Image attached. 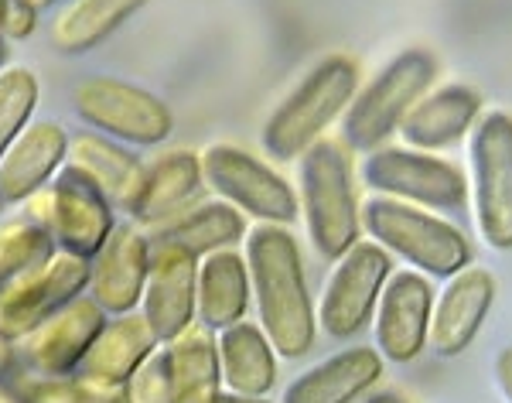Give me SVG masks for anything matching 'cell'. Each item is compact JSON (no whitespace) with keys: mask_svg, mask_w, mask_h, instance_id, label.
I'll return each instance as SVG.
<instances>
[{"mask_svg":"<svg viewBox=\"0 0 512 403\" xmlns=\"http://www.w3.org/2000/svg\"><path fill=\"white\" fill-rule=\"evenodd\" d=\"M246 270L263 335L280 359H301L318 342V304L304 274L301 243L287 226L256 222L246 229Z\"/></svg>","mask_w":512,"mask_h":403,"instance_id":"cell-1","label":"cell"},{"mask_svg":"<svg viewBox=\"0 0 512 403\" xmlns=\"http://www.w3.org/2000/svg\"><path fill=\"white\" fill-rule=\"evenodd\" d=\"M359 93V62L349 55L321 59L301 86L270 113L263 127V147L274 161H297L308 147L325 141L328 127L345 117L349 103Z\"/></svg>","mask_w":512,"mask_h":403,"instance_id":"cell-2","label":"cell"},{"mask_svg":"<svg viewBox=\"0 0 512 403\" xmlns=\"http://www.w3.org/2000/svg\"><path fill=\"white\" fill-rule=\"evenodd\" d=\"M301 212L308 222V240L325 260H338L359 243L362 205L355 195L349 151L325 137L301 154Z\"/></svg>","mask_w":512,"mask_h":403,"instance_id":"cell-3","label":"cell"},{"mask_svg":"<svg viewBox=\"0 0 512 403\" xmlns=\"http://www.w3.org/2000/svg\"><path fill=\"white\" fill-rule=\"evenodd\" d=\"M362 233H369L376 246L403 257L427 277L448 281L451 274L472 263V243L465 229L431 209L386 199V195H373L362 205Z\"/></svg>","mask_w":512,"mask_h":403,"instance_id":"cell-4","label":"cell"},{"mask_svg":"<svg viewBox=\"0 0 512 403\" xmlns=\"http://www.w3.org/2000/svg\"><path fill=\"white\" fill-rule=\"evenodd\" d=\"M437 82V59L427 48H407L386 65L366 89L355 93L342 117V137L355 151H376L396 130L407 113L424 100Z\"/></svg>","mask_w":512,"mask_h":403,"instance_id":"cell-5","label":"cell"},{"mask_svg":"<svg viewBox=\"0 0 512 403\" xmlns=\"http://www.w3.org/2000/svg\"><path fill=\"white\" fill-rule=\"evenodd\" d=\"M468 202L492 250H512V113L489 110L468 134Z\"/></svg>","mask_w":512,"mask_h":403,"instance_id":"cell-6","label":"cell"},{"mask_svg":"<svg viewBox=\"0 0 512 403\" xmlns=\"http://www.w3.org/2000/svg\"><path fill=\"white\" fill-rule=\"evenodd\" d=\"M24 212L52 236L55 250L76 253L86 260L117 226V209L72 164H62L59 175L24 202Z\"/></svg>","mask_w":512,"mask_h":403,"instance_id":"cell-7","label":"cell"},{"mask_svg":"<svg viewBox=\"0 0 512 403\" xmlns=\"http://www.w3.org/2000/svg\"><path fill=\"white\" fill-rule=\"evenodd\" d=\"M362 182L376 195L410 202L431 212H458L468 205V175L448 158L417 147H376L362 161Z\"/></svg>","mask_w":512,"mask_h":403,"instance_id":"cell-8","label":"cell"},{"mask_svg":"<svg viewBox=\"0 0 512 403\" xmlns=\"http://www.w3.org/2000/svg\"><path fill=\"white\" fill-rule=\"evenodd\" d=\"M72 106H76L82 123H89L103 137L120 144L154 147L168 141L171 130H175V117H171L168 103L134 86V82L113 76L82 79L72 89Z\"/></svg>","mask_w":512,"mask_h":403,"instance_id":"cell-9","label":"cell"},{"mask_svg":"<svg viewBox=\"0 0 512 403\" xmlns=\"http://www.w3.org/2000/svg\"><path fill=\"white\" fill-rule=\"evenodd\" d=\"M202 175L205 185L219 192L222 202H229L243 216L256 222H274L291 226L301 216L294 185L267 161L253 158L250 151L236 144H212L202 151Z\"/></svg>","mask_w":512,"mask_h":403,"instance_id":"cell-10","label":"cell"},{"mask_svg":"<svg viewBox=\"0 0 512 403\" xmlns=\"http://www.w3.org/2000/svg\"><path fill=\"white\" fill-rule=\"evenodd\" d=\"M393 274V257L373 240H359L335 260L318 301V328L328 339H355L376 315L379 294Z\"/></svg>","mask_w":512,"mask_h":403,"instance_id":"cell-11","label":"cell"},{"mask_svg":"<svg viewBox=\"0 0 512 403\" xmlns=\"http://www.w3.org/2000/svg\"><path fill=\"white\" fill-rule=\"evenodd\" d=\"M86 284L89 260L55 250L52 257L0 284V332L11 342H21L48 315H55L79 294H86Z\"/></svg>","mask_w":512,"mask_h":403,"instance_id":"cell-12","label":"cell"},{"mask_svg":"<svg viewBox=\"0 0 512 403\" xmlns=\"http://www.w3.org/2000/svg\"><path fill=\"white\" fill-rule=\"evenodd\" d=\"M434 298V281L427 274L414 267L393 270L373 315L376 352L383 356V363L407 366L420 359L431 339Z\"/></svg>","mask_w":512,"mask_h":403,"instance_id":"cell-13","label":"cell"},{"mask_svg":"<svg viewBox=\"0 0 512 403\" xmlns=\"http://www.w3.org/2000/svg\"><path fill=\"white\" fill-rule=\"evenodd\" d=\"M147 270H151L147 229H140L137 222H117L103 246L89 257L86 294L106 311V318L127 315V311L140 308Z\"/></svg>","mask_w":512,"mask_h":403,"instance_id":"cell-14","label":"cell"},{"mask_svg":"<svg viewBox=\"0 0 512 403\" xmlns=\"http://www.w3.org/2000/svg\"><path fill=\"white\" fill-rule=\"evenodd\" d=\"M195 284H198V257L185 246L151 240V270H147L140 315L147 318L158 342H171L175 335L195 325Z\"/></svg>","mask_w":512,"mask_h":403,"instance_id":"cell-15","label":"cell"},{"mask_svg":"<svg viewBox=\"0 0 512 403\" xmlns=\"http://www.w3.org/2000/svg\"><path fill=\"white\" fill-rule=\"evenodd\" d=\"M106 325V311L89 298L79 294L55 315H48L38 328H31L21 339L24 363L31 373L41 376H69L76 373L89 345L96 342L99 328Z\"/></svg>","mask_w":512,"mask_h":403,"instance_id":"cell-16","label":"cell"},{"mask_svg":"<svg viewBox=\"0 0 512 403\" xmlns=\"http://www.w3.org/2000/svg\"><path fill=\"white\" fill-rule=\"evenodd\" d=\"M495 304V277L492 270L472 267L448 277L444 291L434 298V315H431V339L427 349H434L441 359H454L475 342V335L482 332L485 318H489Z\"/></svg>","mask_w":512,"mask_h":403,"instance_id":"cell-17","label":"cell"},{"mask_svg":"<svg viewBox=\"0 0 512 403\" xmlns=\"http://www.w3.org/2000/svg\"><path fill=\"white\" fill-rule=\"evenodd\" d=\"M69 158V134L55 120H31L0 158V205H21L41 192Z\"/></svg>","mask_w":512,"mask_h":403,"instance_id":"cell-18","label":"cell"},{"mask_svg":"<svg viewBox=\"0 0 512 403\" xmlns=\"http://www.w3.org/2000/svg\"><path fill=\"white\" fill-rule=\"evenodd\" d=\"M205 185L202 175V154L175 147V151L158 154L151 164H144V182L140 195L130 209V222L140 229H161L181 212L198 205V192Z\"/></svg>","mask_w":512,"mask_h":403,"instance_id":"cell-19","label":"cell"},{"mask_svg":"<svg viewBox=\"0 0 512 403\" xmlns=\"http://www.w3.org/2000/svg\"><path fill=\"white\" fill-rule=\"evenodd\" d=\"M383 380V356L369 345H352L318 366L304 369L280 403H362Z\"/></svg>","mask_w":512,"mask_h":403,"instance_id":"cell-20","label":"cell"},{"mask_svg":"<svg viewBox=\"0 0 512 403\" xmlns=\"http://www.w3.org/2000/svg\"><path fill=\"white\" fill-rule=\"evenodd\" d=\"M478 117H482V96H478L472 86L451 82V86L431 89V93L407 113L400 134H403V141H407V147L437 154L465 141L478 123Z\"/></svg>","mask_w":512,"mask_h":403,"instance_id":"cell-21","label":"cell"},{"mask_svg":"<svg viewBox=\"0 0 512 403\" xmlns=\"http://www.w3.org/2000/svg\"><path fill=\"white\" fill-rule=\"evenodd\" d=\"M65 164H72L79 175H86L113 209L130 216V209H134L140 195V182H144V161L127 144L86 130L79 137H69V158H65Z\"/></svg>","mask_w":512,"mask_h":403,"instance_id":"cell-22","label":"cell"},{"mask_svg":"<svg viewBox=\"0 0 512 403\" xmlns=\"http://www.w3.org/2000/svg\"><path fill=\"white\" fill-rule=\"evenodd\" d=\"M158 345H161L158 335L151 332V325H147V318L140 315V311L113 315L99 328L96 342L89 345V352L82 356L76 373L103 386H127L134 369L144 363Z\"/></svg>","mask_w":512,"mask_h":403,"instance_id":"cell-23","label":"cell"},{"mask_svg":"<svg viewBox=\"0 0 512 403\" xmlns=\"http://www.w3.org/2000/svg\"><path fill=\"white\" fill-rule=\"evenodd\" d=\"M253 304L250 270L246 257L236 250H219L198 260V284H195V322L222 332L246 318Z\"/></svg>","mask_w":512,"mask_h":403,"instance_id":"cell-24","label":"cell"},{"mask_svg":"<svg viewBox=\"0 0 512 403\" xmlns=\"http://www.w3.org/2000/svg\"><path fill=\"white\" fill-rule=\"evenodd\" d=\"M222 390L243 397H267L277 386L280 356L256 322H236L216 332Z\"/></svg>","mask_w":512,"mask_h":403,"instance_id":"cell-25","label":"cell"},{"mask_svg":"<svg viewBox=\"0 0 512 403\" xmlns=\"http://www.w3.org/2000/svg\"><path fill=\"white\" fill-rule=\"evenodd\" d=\"M158 236L185 246L188 253H195L202 260L219 250H236L246 240V216L222 199L198 202L188 212H181L178 219H171L168 226H161Z\"/></svg>","mask_w":512,"mask_h":403,"instance_id":"cell-26","label":"cell"},{"mask_svg":"<svg viewBox=\"0 0 512 403\" xmlns=\"http://www.w3.org/2000/svg\"><path fill=\"white\" fill-rule=\"evenodd\" d=\"M144 4L147 0H69L52 21V45L65 55L93 52Z\"/></svg>","mask_w":512,"mask_h":403,"instance_id":"cell-27","label":"cell"},{"mask_svg":"<svg viewBox=\"0 0 512 403\" xmlns=\"http://www.w3.org/2000/svg\"><path fill=\"white\" fill-rule=\"evenodd\" d=\"M164 352H168V366H171V376H175L178 400L192 397V393H205V390H222L219 345H216V332H212V328H205L198 322L188 325L181 335L164 342Z\"/></svg>","mask_w":512,"mask_h":403,"instance_id":"cell-28","label":"cell"},{"mask_svg":"<svg viewBox=\"0 0 512 403\" xmlns=\"http://www.w3.org/2000/svg\"><path fill=\"white\" fill-rule=\"evenodd\" d=\"M14 393L21 403H130L127 386H103L93 383L79 373L69 376H41V373H24L14 383Z\"/></svg>","mask_w":512,"mask_h":403,"instance_id":"cell-29","label":"cell"},{"mask_svg":"<svg viewBox=\"0 0 512 403\" xmlns=\"http://www.w3.org/2000/svg\"><path fill=\"white\" fill-rule=\"evenodd\" d=\"M38 100L41 86L28 65H4L0 69V158L35 117Z\"/></svg>","mask_w":512,"mask_h":403,"instance_id":"cell-30","label":"cell"},{"mask_svg":"<svg viewBox=\"0 0 512 403\" xmlns=\"http://www.w3.org/2000/svg\"><path fill=\"white\" fill-rule=\"evenodd\" d=\"M55 253V243L38 222L28 216L0 222V284L18 277L21 270L35 267Z\"/></svg>","mask_w":512,"mask_h":403,"instance_id":"cell-31","label":"cell"},{"mask_svg":"<svg viewBox=\"0 0 512 403\" xmlns=\"http://www.w3.org/2000/svg\"><path fill=\"white\" fill-rule=\"evenodd\" d=\"M127 400L130 403H175L178 400L175 376H171L164 345H158V349L134 369V376L127 380Z\"/></svg>","mask_w":512,"mask_h":403,"instance_id":"cell-32","label":"cell"},{"mask_svg":"<svg viewBox=\"0 0 512 403\" xmlns=\"http://www.w3.org/2000/svg\"><path fill=\"white\" fill-rule=\"evenodd\" d=\"M38 4L35 0H0V35L7 41H21L35 35Z\"/></svg>","mask_w":512,"mask_h":403,"instance_id":"cell-33","label":"cell"},{"mask_svg":"<svg viewBox=\"0 0 512 403\" xmlns=\"http://www.w3.org/2000/svg\"><path fill=\"white\" fill-rule=\"evenodd\" d=\"M495 383H499L502 397L512 403V345H506V349L495 356Z\"/></svg>","mask_w":512,"mask_h":403,"instance_id":"cell-34","label":"cell"},{"mask_svg":"<svg viewBox=\"0 0 512 403\" xmlns=\"http://www.w3.org/2000/svg\"><path fill=\"white\" fill-rule=\"evenodd\" d=\"M14 359H18V349H14V342L0 332V380H4V376H11Z\"/></svg>","mask_w":512,"mask_h":403,"instance_id":"cell-35","label":"cell"},{"mask_svg":"<svg viewBox=\"0 0 512 403\" xmlns=\"http://www.w3.org/2000/svg\"><path fill=\"white\" fill-rule=\"evenodd\" d=\"M219 403H274V400H267V397H243V393H226V390H222Z\"/></svg>","mask_w":512,"mask_h":403,"instance_id":"cell-36","label":"cell"},{"mask_svg":"<svg viewBox=\"0 0 512 403\" xmlns=\"http://www.w3.org/2000/svg\"><path fill=\"white\" fill-rule=\"evenodd\" d=\"M222 390H205V393H192V397L178 400V403H219Z\"/></svg>","mask_w":512,"mask_h":403,"instance_id":"cell-37","label":"cell"},{"mask_svg":"<svg viewBox=\"0 0 512 403\" xmlns=\"http://www.w3.org/2000/svg\"><path fill=\"white\" fill-rule=\"evenodd\" d=\"M362 403H407V400H403V397H396V393H369V397L366 400H362Z\"/></svg>","mask_w":512,"mask_h":403,"instance_id":"cell-38","label":"cell"},{"mask_svg":"<svg viewBox=\"0 0 512 403\" xmlns=\"http://www.w3.org/2000/svg\"><path fill=\"white\" fill-rule=\"evenodd\" d=\"M0 403H21V397L14 393V386H4V383H0Z\"/></svg>","mask_w":512,"mask_h":403,"instance_id":"cell-39","label":"cell"},{"mask_svg":"<svg viewBox=\"0 0 512 403\" xmlns=\"http://www.w3.org/2000/svg\"><path fill=\"white\" fill-rule=\"evenodd\" d=\"M4 65H7V38L0 35V69H4Z\"/></svg>","mask_w":512,"mask_h":403,"instance_id":"cell-40","label":"cell"}]
</instances>
